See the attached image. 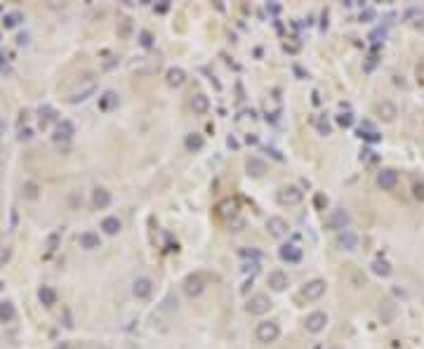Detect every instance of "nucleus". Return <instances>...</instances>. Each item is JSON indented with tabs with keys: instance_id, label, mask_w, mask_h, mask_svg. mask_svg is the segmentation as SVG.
<instances>
[{
	"instance_id": "f257e3e1",
	"label": "nucleus",
	"mask_w": 424,
	"mask_h": 349,
	"mask_svg": "<svg viewBox=\"0 0 424 349\" xmlns=\"http://www.w3.org/2000/svg\"><path fill=\"white\" fill-rule=\"evenodd\" d=\"M254 335H257V340L259 342H276L278 340V335H281V328H278V323L276 321H262L259 326H257V330H254Z\"/></svg>"
},
{
	"instance_id": "f03ea898",
	"label": "nucleus",
	"mask_w": 424,
	"mask_h": 349,
	"mask_svg": "<svg viewBox=\"0 0 424 349\" xmlns=\"http://www.w3.org/2000/svg\"><path fill=\"white\" fill-rule=\"evenodd\" d=\"M349 222H351V217H349V212L344 210V208H337V210H332V212L328 215V220H325L328 229H337L339 233L347 232Z\"/></svg>"
},
{
	"instance_id": "7ed1b4c3",
	"label": "nucleus",
	"mask_w": 424,
	"mask_h": 349,
	"mask_svg": "<svg viewBox=\"0 0 424 349\" xmlns=\"http://www.w3.org/2000/svg\"><path fill=\"white\" fill-rule=\"evenodd\" d=\"M325 290H328V283L323 281V278H314V281H309L307 286H304V290H302V295H304V300H320V297L325 295Z\"/></svg>"
},
{
	"instance_id": "20e7f679",
	"label": "nucleus",
	"mask_w": 424,
	"mask_h": 349,
	"mask_svg": "<svg viewBox=\"0 0 424 349\" xmlns=\"http://www.w3.org/2000/svg\"><path fill=\"white\" fill-rule=\"evenodd\" d=\"M276 198H278L281 205H297V203H302L304 194L297 189V187H283V189L276 194Z\"/></svg>"
},
{
	"instance_id": "39448f33",
	"label": "nucleus",
	"mask_w": 424,
	"mask_h": 349,
	"mask_svg": "<svg viewBox=\"0 0 424 349\" xmlns=\"http://www.w3.org/2000/svg\"><path fill=\"white\" fill-rule=\"evenodd\" d=\"M325 326H328V316L323 314V311H311L307 316V321H304V328L309 330V333H320V330H325Z\"/></svg>"
},
{
	"instance_id": "423d86ee",
	"label": "nucleus",
	"mask_w": 424,
	"mask_h": 349,
	"mask_svg": "<svg viewBox=\"0 0 424 349\" xmlns=\"http://www.w3.org/2000/svg\"><path fill=\"white\" fill-rule=\"evenodd\" d=\"M132 293H135L137 300H148L151 293H153V281L148 276H139L137 281L132 283Z\"/></svg>"
},
{
	"instance_id": "0eeeda50",
	"label": "nucleus",
	"mask_w": 424,
	"mask_h": 349,
	"mask_svg": "<svg viewBox=\"0 0 424 349\" xmlns=\"http://www.w3.org/2000/svg\"><path fill=\"white\" fill-rule=\"evenodd\" d=\"M271 309V300L266 295H254L250 297V302H247V311L252 314V316H262V314H266Z\"/></svg>"
},
{
	"instance_id": "6e6552de",
	"label": "nucleus",
	"mask_w": 424,
	"mask_h": 349,
	"mask_svg": "<svg viewBox=\"0 0 424 349\" xmlns=\"http://www.w3.org/2000/svg\"><path fill=\"white\" fill-rule=\"evenodd\" d=\"M335 243H337V248L339 250H347V253H353V250H358V236H356V233L353 232H342L337 236V241H335Z\"/></svg>"
},
{
	"instance_id": "1a4fd4ad",
	"label": "nucleus",
	"mask_w": 424,
	"mask_h": 349,
	"mask_svg": "<svg viewBox=\"0 0 424 349\" xmlns=\"http://www.w3.org/2000/svg\"><path fill=\"white\" fill-rule=\"evenodd\" d=\"M377 184H380L384 191L396 189V184H398V172H396V170H391V168L380 170V175H377Z\"/></svg>"
},
{
	"instance_id": "9d476101",
	"label": "nucleus",
	"mask_w": 424,
	"mask_h": 349,
	"mask_svg": "<svg viewBox=\"0 0 424 349\" xmlns=\"http://www.w3.org/2000/svg\"><path fill=\"white\" fill-rule=\"evenodd\" d=\"M278 255H281V260H283V262L297 265V262L302 260V248H299L297 243H285L281 250H278Z\"/></svg>"
},
{
	"instance_id": "9b49d317",
	"label": "nucleus",
	"mask_w": 424,
	"mask_h": 349,
	"mask_svg": "<svg viewBox=\"0 0 424 349\" xmlns=\"http://www.w3.org/2000/svg\"><path fill=\"white\" fill-rule=\"evenodd\" d=\"M266 281H269V288H271V290H276V293H281V290H285V288L290 286V278H287V274H285V271H281V269L271 271Z\"/></svg>"
},
{
	"instance_id": "f8f14e48",
	"label": "nucleus",
	"mask_w": 424,
	"mask_h": 349,
	"mask_svg": "<svg viewBox=\"0 0 424 349\" xmlns=\"http://www.w3.org/2000/svg\"><path fill=\"white\" fill-rule=\"evenodd\" d=\"M266 229H269V233L271 236H276V238H283L287 233V222L283 220V217H278V215H274V217H269V222H266Z\"/></svg>"
},
{
	"instance_id": "ddd939ff",
	"label": "nucleus",
	"mask_w": 424,
	"mask_h": 349,
	"mask_svg": "<svg viewBox=\"0 0 424 349\" xmlns=\"http://www.w3.org/2000/svg\"><path fill=\"white\" fill-rule=\"evenodd\" d=\"M92 205H95L97 210H104V208H108V205H111V191L104 189V187L95 189V191H92Z\"/></svg>"
},
{
	"instance_id": "4468645a",
	"label": "nucleus",
	"mask_w": 424,
	"mask_h": 349,
	"mask_svg": "<svg viewBox=\"0 0 424 349\" xmlns=\"http://www.w3.org/2000/svg\"><path fill=\"white\" fill-rule=\"evenodd\" d=\"M75 135V127L71 120H62V123H57V130H54V139L57 142H66V139H71Z\"/></svg>"
},
{
	"instance_id": "2eb2a0df",
	"label": "nucleus",
	"mask_w": 424,
	"mask_h": 349,
	"mask_svg": "<svg viewBox=\"0 0 424 349\" xmlns=\"http://www.w3.org/2000/svg\"><path fill=\"white\" fill-rule=\"evenodd\" d=\"M245 170H247V175H250V177H262V175L266 172V163L262 158L252 156V158H247V163H245Z\"/></svg>"
},
{
	"instance_id": "dca6fc26",
	"label": "nucleus",
	"mask_w": 424,
	"mask_h": 349,
	"mask_svg": "<svg viewBox=\"0 0 424 349\" xmlns=\"http://www.w3.org/2000/svg\"><path fill=\"white\" fill-rule=\"evenodd\" d=\"M99 245H102L99 233H95V232H83L80 233V248H85V250H97Z\"/></svg>"
},
{
	"instance_id": "f3484780",
	"label": "nucleus",
	"mask_w": 424,
	"mask_h": 349,
	"mask_svg": "<svg viewBox=\"0 0 424 349\" xmlns=\"http://www.w3.org/2000/svg\"><path fill=\"white\" fill-rule=\"evenodd\" d=\"M38 300H40V305H45V307H54L57 305V290L50 286H40L38 288Z\"/></svg>"
},
{
	"instance_id": "a211bd4d",
	"label": "nucleus",
	"mask_w": 424,
	"mask_h": 349,
	"mask_svg": "<svg viewBox=\"0 0 424 349\" xmlns=\"http://www.w3.org/2000/svg\"><path fill=\"white\" fill-rule=\"evenodd\" d=\"M17 318V309L10 300H2L0 302V323H12Z\"/></svg>"
},
{
	"instance_id": "6ab92c4d",
	"label": "nucleus",
	"mask_w": 424,
	"mask_h": 349,
	"mask_svg": "<svg viewBox=\"0 0 424 349\" xmlns=\"http://www.w3.org/2000/svg\"><path fill=\"white\" fill-rule=\"evenodd\" d=\"M191 109H193V114H208V109H210V99H208V95H203V92L193 95V99H191Z\"/></svg>"
},
{
	"instance_id": "aec40b11",
	"label": "nucleus",
	"mask_w": 424,
	"mask_h": 349,
	"mask_svg": "<svg viewBox=\"0 0 424 349\" xmlns=\"http://www.w3.org/2000/svg\"><path fill=\"white\" fill-rule=\"evenodd\" d=\"M184 290H186V295L198 297L203 293V278H201V276H189V278H186V286H184Z\"/></svg>"
},
{
	"instance_id": "412c9836",
	"label": "nucleus",
	"mask_w": 424,
	"mask_h": 349,
	"mask_svg": "<svg viewBox=\"0 0 424 349\" xmlns=\"http://www.w3.org/2000/svg\"><path fill=\"white\" fill-rule=\"evenodd\" d=\"M120 229H123V224H120L118 217H104V220H102V232L108 233V236H116Z\"/></svg>"
},
{
	"instance_id": "4be33fe9",
	"label": "nucleus",
	"mask_w": 424,
	"mask_h": 349,
	"mask_svg": "<svg viewBox=\"0 0 424 349\" xmlns=\"http://www.w3.org/2000/svg\"><path fill=\"white\" fill-rule=\"evenodd\" d=\"M203 144H205V142H203V137L198 132H191V135H186V139H184V147H186V151H191V154L201 151Z\"/></svg>"
},
{
	"instance_id": "5701e85b",
	"label": "nucleus",
	"mask_w": 424,
	"mask_h": 349,
	"mask_svg": "<svg viewBox=\"0 0 424 349\" xmlns=\"http://www.w3.org/2000/svg\"><path fill=\"white\" fill-rule=\"evenodd\" d=\"M95 90H97V83H95V80H90V83L85 85L83 90H78V92H75V95L71 97V104H78V102H85V99H87V97H90V95H95Z\"/></svg>"
},
{
	"instance_id": "b1692460",
	"label": "nucleus",
	"mask_w": 424,
	"mask_h": 349,
	"mask_svg": "<svg viewBox=\"0 0 424 349\" xmlns=\"http://www.w3.org/2000/svg\"><path fill=\"white\" fill-rule=\"evenodd\" d=\"M377 114H380L384 120H393V118L398 116V109H396L391 102H382V104H377Z\"/></svg>"
},
{
	"instance_id": "393cba45",
	"label": "nucleus",
	"mask_w": 424,
	"mask_h": 349,
	"mask_svg": "<svg viewBox=\"0 0 424 349\" xmlns=\"http://www.w3.org/2000/svg\"><path fill=\"white\" fill-rule=\"evenodd\" d=\"M358 137H360V139H365V142H380L382 135L370 125V123H363V127L358 130Z\"/></svg>"
},
{
	"instance_id": "a878e982",
	"label": "nucleus",
	"mask_w": 424,
	"mask_h": 349,
	"mask_svg": "<svg viewBox=\"0 0 424 349\" xmlns=\"http://www.w3.org/2000/svg\"><path fill=\"white\" fill-rule=\"evenodd\" d=\"M21 21H24V14H21L19 10H14V12H7V14L2 17V26H5V29H14V26H19Z\"/></svg>"
},
{
	"instance_id": "bb28decb",
	"label": "nucleus",
	"mask_w": 424,
	"mask_h": 349,
	"mask_svg": "<svg viewBox=\"0 0 424 349\" xmlns=\"http://www.w3.org/2000/svg\"><path fill=\"white\" fill-rule=\"evenodd\" d=\"M184 80H186V74H184L181 69H170L168 71V85L179 87V85H184Z\"/></svg>"
},
{
	"instance_id": "cd10ccee",
	"label": "nucleus",
	"mask_w": 424,
	"mask_h": 349,
	"mask_svg": "<svg viewBox=\"0 0 424 349\" xmlns=\"http://www.w3.org/2000/svg\"><path fill=\"white\" fill-rule=\"evenodd\" d=\"M217 210H219L222 217H236V212H238V203L236 201H222Z\"/></svg>"
},
{
	"instance_id": "c85d7f7f",
	"label": "nucleus",
	"mask_w": 424,
	"mask_h": 349,
	"mask_svg": "<svg viewBox=\"0 0 424 349\" xmlns=\"http://www.w3.org/2000/svg\"><path fill=\"white\" fill-rule=\"evenodd\" d=\"M372 271H375L377 276H389V274H391V265H389L387 260L377 257V260L372 262Z\"/></svg>"
},
{
	"instance_id": "c756f323",
	"label": "nucleus",
	"mask_w": 424,
	"mask_h": 349,
	"mask_svg": "<svg viewBox=\"0 0 424 349\" xmlns=\"http://www.w3.org/2000/svg\"><path fill=\"white\" fill-rule=\"evenodd\" d=\"M113 104H118V97H116V92H104V97L99 99V106L104 109V111H108L111 106Z\"/></svg>"
},
{
	"instance_id": "7c9ffc66",
	"label": "nucleus",
	"mask_w": 424,
	"mask_h": 349,
	"mask_svg": "<svg viewBox=\"0 0 424 349\" xmlns=\"http://www.w3.org/2000/svg\"><path fill=\"white\" fill-rule=\"evenodd\" d=\"M24 196L26 198H35L38 196V184L35 182H24Z\"/></svg>"
},
{
	"instance_id": "2f4dec72",
	"label": "nucleus",
	"mask_w": 424,
	"mask_h": 349,
	"mask_svg": "<svg viewBox=\"0 0 424 349\" xmlns=\"http://www.w3.org/2000/svg\"><path fill=\"white\" fill-rule=\"evenodd\" d=\"M139 45H141V47H153V36H151V33L148 31H141L139 33Z\"/></svg>"
},
{
	"instance_id": "473e14b6",
	"label": "nucleus",
	"mask_w": 424,
	"mask_h": 349,
	"mask_svg": "<svg viewBox=\"0 0 424 349\" xmlns=\"http://www.w3.org/2000/svg\"><path fill=\"white\" fill-rule=\"evenodd\" d=\"M337 123H339L342 127H351V125H353V116H351L349 111H347V114H339V116H337Z\"/></svg>"
},
{
	"instance_id": "72a5a7b5",
	"label": "nucleus",
	"mask_w": 424,
	"mask_h": 349,
	"mask_svg": "<svg viewBox=\"0 0 424 349\" xmlns=\"http://www.w3.org/2000/svg\"><path fill=\"white\" fill-rule=\"evenodd\" d=\"M413 194H415V198H417V201H424V182H415Z\"/></svg>"
},
{
	"instance_id": "f704fd0d",
	"label": "nucleus",
	"mask_w": 424,
	"mask_h": 349,
	"mask_svg": "<svg viewBox=\"0 0 424 349\" xmlns=\"http://www.w3.org/2000/svg\"><path fill=\"white\" fill-rule=\"evenodd\" d=\"M52 118H54V111L50 109V106H45V109H40V123H42V125H45L47 120H52Z\"/></svg>"
},
{
	"instance_id": "c9c22d12",
	"label": "nucleus",
	"mask_w": 424,
	"mask_h": 349,
	"mask_svg": "<svg viewBox=\"0 0 424 349\" xmlns=\"http://www.w3.org/2000/svg\"><path fill=\"white\" fill-rule=\"evenodd\" d=\"M59 238H62V233H59V232L52 233V236L47 238V250H57V243H59Z\"/></svg>"
},
{
	"instance_id": "e433bc0d",
	"label": "nucleus",
	"mask_w": 424,
	"mask_h": 349,
	"mask_svg": "<svg viewBox=\"0 0 424 349\" xmlns=\"http://www.w3.org/2000/svg\"><path fill=\"white\" fill-rule=\"evenodd\" d=\"M316 125H318V132H320V135H330V125H328V120H325V118H320Z\"/></svg>"
},
{
	"instance_id": "4c0bfd02",
	"label": "nucleus",
	"mask_w": 424,
	"mask_h": 349,
	"mask_svg": "<svg viewBox=\"0 0 424 349\" xmlns=\"http://www.w3.org/2000/svg\"><path fill=\"white\" fill-rule=\"evenodd\" d=\"M370 19H375V10H372V7H365V10L360 12V21H370Z\"/></svg>"
},
{
	"instance_id": "58836bf2",
	"label": "nucleus",
	"mask_w": 424,
	"mask_h": 349,
	"mask_svg": "<svg viewBox=\"0 0 424 349\" xmlns=\"http://www.w3.org/2000/svg\"><path fill=\"white\" fill-rule=\"evenodd\" d=\"M19 139L21 142H24V139H31V130H29V127H24V130L19 132Z\"/></svg>"
},
{
	"instance_id": "ea45409f",
	"label": "nucleus",
	"mask_w": 424,
	"mask_h": 349,
	"mask_svg": "<svg viewBox=\"0 0 424 349\" xmlns=\"http://www.w3.org/2000/svg\"><path fill=\"white\" fill-rule=\"evenodd\" d=\"M168 7H170V2H168V0H163V2H160L156 10H158V12H168Z\"/></svg>"
},
{
	"instance_id": "a19ab883",
	"label": "nucleus",
	"mask_w": 424,
	"mask_h": 349,
	"mask_svg": "<svg viewBox=\"0 0 424 349\" xmlns=\"http://www.w3.org/2000/svg\"><path fill=\"white\" fill-rule=\"evenodd\" d=\"M325 203H328V198H323V196H316V205H318V208H323Z\"/></svg>"
},
{
	"instance_id": "79ce46f5",
	"label": "nucleus",
	"mask_w": 424,
	"mask_h": 349,
	"mask_svg": "<svg viewBox=\"0 0 424 349\" xmlns=\"http://www.w3.org/2000/svg\"><path fill=\"white\" fill-rule=\"evenodd\" d=\"M17 42H19V45H26V42H29V36H19V38H17Z\"/></svg>"
},
{
	"instance_id": "37998d69",
	"label": "nucleus",
	"mask_w": 424,
	"mask_h": 349,
	"mask_svg": "<svg viewBox=\"0 0 424 349\" xmlns=\"http://www.w3.org/2000/svg\"><path fill=\"white\" fill-rule=\"evenodd\" d=\"M2 130H5V123H0V132H2Z\"/></svg>"
},
{
	"instance_id": "c03bdc74",
	"label": "nucleus",
	"mask_w": 424,
	"mask_h": 349,
	"mask_svg": "<svg viewBox=\"0 0 424 349\" xmlns=\"http://www.w3.org/2000/svg\"><path fill=\"white\" fill-rule=\"evenodd\" d=\"M332 349H342V347H332Z\"/></svg>"
}]
</instances>
